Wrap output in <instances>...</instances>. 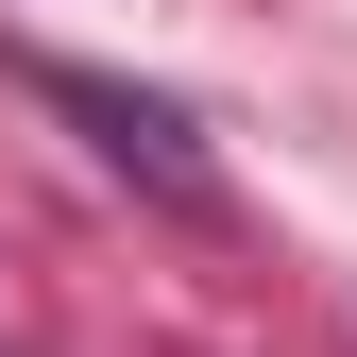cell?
<instances>
[{
	"label": "cell",
	"mask_w": 357,
	"mask_h": 357,
	"mask_svg": "<svg viewBox=\"0 0 357 357\" xmlns=\"http://www.w3.org/2000/svg\"><path fill=\"white\" fill-rule=\"evenodd\" d=\"M34 102H52V119H85V137H102V170H137L153 204H188V221L221 204V170H204V137H188V119L153 102V85H119V68H68V52H52V68H34Z\"/></svg>",
	"instance_id": "1"
}]
</instances>
